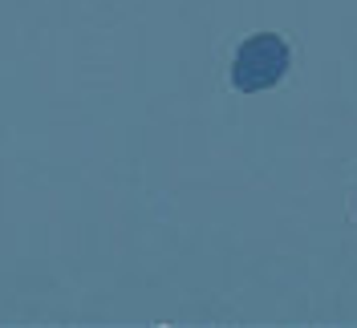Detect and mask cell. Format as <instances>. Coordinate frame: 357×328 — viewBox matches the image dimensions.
<instances>
[{"label":"cell","mask_w":357,"mask_h":328,"mask_svg":"<svg viewBox=\"0 0 357 328\" xmlns=\"http://www.w3.org/2000/svg\"><path fill=\"white\" fill-rule=\"evenodd\" d=\"M289 69V45L276 33H256L240 45L236 61H231V86L240 93H260L272 89Z\"/></svg>","instance_id":"obj_1"}]
</instances>
